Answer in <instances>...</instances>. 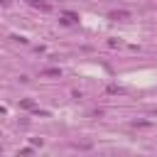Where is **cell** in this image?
<instances>
[{
    "instance_id": "cell-4",
    "label": "cell",
    "mask_w": 157,
    "mask_h": 157,
    "mask_svg": "<svg viewBox=\"0 0 157 157\" xmlns=\"http://www.w3.org/2000/svg\"><path fill=\"white\" fill-rule=\"evenodd\" d=\"M0 113H5V108H2V105H0Z\"/></svg>"
},
{
    "instance_id": "cell-3",
    "label": "cell",
    "mask_w": 157,
    "mask_h": 157,
    "mask_svg": "<svg viewBox=\"0 0 157 157\" xmlns=\"http://www.w3.org/2000/svg\"><path fill=\"white\" fill-rule=\"evenodd\" d=\"M42 76H61V71H59V69H44Z\"/></svg>"
},
{
    "instance_id": "cell-1",
    "label": "cell",
    "mask_w": 157,
    "mask_h": 157,
    "mask_svg": "<svg viewBox=\"0 0 157 157\" xmlns=\"http://www.w3.org/2000/svg\"><path fill=\"white\" fill-rule=\"evenodd\" d=\"M130 17V12H125V10H118V12H110V20H128Z\"/></svg>"
},
{
    "instance_id": "cell-2",
    "label": "cell",
    "mask_w": 157,
    "mask_h": 157,
    "mask_svg": "<svg viewBox=\"0 0 157 157\" xmlns=\"http://www.w3.org/2000/svg\"><path fill=\"white\" fill-rule=\"evenodd\" d=\"M20 105H22L25 110H34V103H32L29 98H22V101H20Z\"/></svg>"
}]
</instances>
